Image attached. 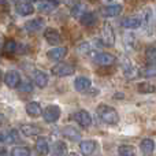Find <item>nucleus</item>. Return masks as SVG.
<instances>
[{"mask_svg": "<svg viewBox=\"0 0 156 156\" xmlns=\"http://www.w3.org/2000/svg\"><path fill=\"white\" fill-rule=\"evenodd\" d=\"M96 112H97V115H99V118L107 125H116L119 122L118 111L114 107H111V105L100 104L99 107L96 108Z\"/></svg>", "mask_w": 156, "mask_h": 156, "instance_id": "f257e3e1", "label": "nucleus"}, {"mask_svg": "<svg viewBox=\"0 0 156 156\" xmlns=\"http://www.w3.org/2000/svg\"><path fill=\"white\" fill-rule=\"evenodd\" d=\"M60 114H62V110H60L58 105H48L45 110L41 112L44 121L48 122V123H54L58 119L60 118Z\"/></svg>", "mask_w": 156, "mask_h": 156, "instance_id": "f03ea898", "label": "nucleus"}, {"mask_svg": "<svg viewBox=\"0 0 156 156\" xmlns=\"http://www.w3.org/2000/svg\"><path fill=\"white\" fill-rule=\"evenodd\" d=\"M119 63H121V69L122 71H123L125 77H127L129 80H133L136 76H137V69L133 66L132 60L129 59V58L126 56H121V60H119Z\"/></svg>", "mask_w": 156, "mask_h": 156, "instance_id": "7ed1b4c3", "label": "nucleus"}, {"mask_svg": "<svg viewBox=\"0 0 156 156\" xmlns=\"http://www.w3.org/2000/svg\"><path fill=\"white\" fill-rule=\"evenodd\" d=\"M101 41L105 44L107 47H112L115 44V33H114V29L110 23H104L101 29Z\"/></svg>", "mask_w": 156, "mask_h": 156, "instance_id": "20e7f679", "label": "nucleus"}, {"mask_svg": "<svg viewBox=\"0 0 156 156\" xmlns=\"http://www.w3.org/2000/svg\"><path fill=\"white\" fill-rule=\"evenodd\" d=\"M71 118H73L74 121H76L77 123L80 125V126H82V127H89L92 125L90 115H89V112H86V111H83V110L74 112Z\"/></svg>", "mask_w": 156, "mask_h": 156, "instance_id": "39448f33", "label": "nucleus"}, {"mask_svg": "<svg viewBox=\"0 0 156 156\" xmlns=\"http://www.w3.org/2000/svg\"><path fill=\"white\" fill-rule=\"evenodd\" d=\"M52 73L56 77H67L74 73V67L67 63H59V65L52 67Z\"/></svg>", "mask_w": 156, "mask_h": 156, "instance_id": "423d86ee", "label": "nucleus"}, {"mask_svg": "<svg viewBox=\"0 0 156 156\" xmlns=\"http://www.w3.org/2000/svg\"><path fill=\"white\" fill-rule=\"evenodd\" d=\"M93 62L99 66H111L115 63V58L107 52H100L93 56Z\"/></svg>", "mask_w": 156, "mask_h": 156, "instance_id": "0eeeda50", "label": "nucleus"}, {"mask_svg": "<svg viewBox=\"0 0 156 156\" xmlns=\"http://www.w3.org/2000/svg\"><path fill=\"white\" fill-rule=\"evenodd\" d=\"M44 38H45L47 43L51 44V45H58V44H60L63 40L60 33L55 29H51V27L45 29V32H44Z\"/></svg>", "mask_w": 156, "mask_h": 156, "instance_id": "6e6552de", "label": "nucleus"}, {"mask_svg": "<svg viewBox=\"0 0 156 156\" xmlns=\"http://www.w3.org/2000/svg\"><path fill=\"white\" fill-rule=\"evenodd\" d=\"M4 51L7 54H25L27 51V47L26 45H22V44H18L12 40H8L7 43L4 44Z\"/></svg>", "mask_w": 156, "mask_h": 156, "instance_id": "1a4fd4ad", "label": "nucleus"}, {"mask_svg": "<svg viewBox=\"0 0 156 156\" xmlns=\"http://www.w3.org/2000/svg\"><path fill=\"white\" fill-rule=\"evenodd\" d=\"M19 82H21V76L18 71L15 70H10L5 73L4 76V83L8 88H18Z\"/></svg>", "mask_w": 156, "mask_h": 156, "instance_id": "9d476101", "label": "nucleus"}, {"mask_svg": "<svg viewBox=\"0 0 156 156\" xmlns=\"http://www.w3.org/2000/svg\"><path fill=\"white\" fill-rule=\"evenodd\" d=\"M32 80L38 88H45L48 85V76H47L44 71H40V70H34L32 74Z\"/></svg>", "mask_w": 156, "mask_h": 156, "instance_id": "9b49d317", "label": "nucleus"}, {"mask_svg": "<svg viewBox=\"0 0 156 156\" xmlns=\"http://www.w3.org/2000/svg\"><path fill=\"white\" fill-rule=\"evenodd\" d=\"M59 5V2L58 0H41L40 3L37 4V10L41 11V12H52L55 8Z\"/></svg>", "mask_w": 156, "mask_h": 156, "instance_id": "f8f14e48", "label": "nucleus"}, {"mask_svg": "<svg viewBox=\"0 0 156 156\" xmlns=\"http://www.w3.org/2000/svg\"><path fill=\"white\" fill-rule=\"evenodd\" d=\"M43 27H45V22H44V19H41V18L32 19V21L26 22V25H25V29H26L27 32H30V33L40 32Z\"/></svg>", "mask_w": 156, "mask_h": 156, "instance_id": "ddd939ff", "label": "nucleus"}, {"mask_svg": "<svg viewBox=\"0 0 156 156\" xmlns=\"http://www.w3.org/2000/svg\"><path fill=\"white\" fill-rule=\"evenodd\" d=\"M80 23L82 26H86V27H90V26H94L97 23V16L94 12H83L82 15L80 16Z\"/></svg>", "mask_w": 156, "mask_h": 156, "instance_id": "4468645a", "label": "nucleus"}, {"mask_svg": "<svg viewBox=\"0 0 156 156\" xmlns=\"http://www.w3.org/2000/svg\"><path fill=\"white\" fill-rule=\"evenodd\" d=\"M22 133H23L25 136H29V137H32V136H37V134H41L43 133V129H41L38 125H34V123H26L23 125V126L21 127Z\"/></svg>", "mask_w": 156, "mask_h": 156, "instance_id": "2eb2a0df", "label": "nucleus"}, {"mask_svg": "<svg viewBox=\"0 0 156 156\" xmlns=\"http://www.w3.org/2000/svg\"><path fill=\"white\" fill-rule=\"evenodd\" d=\"M141 23H143V21H141L140 16H127L122 21V26L126 27V29H138Z\"/></svg>", "mask_w": 156, "mask_h": 156, "instance_id": "dca6fc26", "label": "nucleus"}, {"mask_svg": "<svg viewBox=\"0 0 156 156\" xmlns=\"http://www.w3.org/2000/svg\"><path fill=\"white\" fill-rule=\"evenodd\" d=\"M140 148L144 156H152V154L155 151V143L151 138H144L140 144Z\"/></svg>", "mask_w": 156, "mask_h": 156, "instance_id": "f3484780", "label": "nucleus"}, {"mask_svg": "<svg viewBox=\"0 0 156 156\" xmlns=\"http://www.w3.org/2000/svg\"><path fill=\"white\" fill-rule=\"evenodd\" d=\"M90 80L86 77H78L74 81V88H76L77 92H86L90 88Z\"/></svg>", "mask_w": 156, "mask_h": 156, "instance_id": "a211bd4d", "label": "nucleus"}, {"mask_svg": "<svg viewBox=\"0 0 156 156\" xmlns=\"http://www.w3.org/2000/svg\"><path fill=\"white\" fill-rule=\"evenodd\" d=\"M51 156H67V147L63 141H56L51 148Z\"/></svg>", "mask_w": 156, "mask_h": 156, "instance_id": "6ab92c4d", "label": "nucleus"}, {"mask_svg": "<svg viewBox=\"0 0 156 156\" xmlns=\"http://www.w3.org/2000/svg\"><path fill=\"white\" fill-rule=\"evenodd\" d=\"M67 55V48L66 47H58L48 52V58L51 60H62Z\"/></svg>", "mask_w": 156, "mask_h": 156, "instance_id": "aec40b11", "label": "nucleus"}, {"mask_svg": "<svg viewBox=\"0 0 156 156\" xmlns=\"http://www.w3.org/2000/svg\"><path fill=\"white\" fill-rule=\"evenodd\" d=\"M26 112H27V115L33 116V118H37V116H40L41 112H43L40 103H37V101H30L29 104L26 105Z\"/></svg>", "mask_w": 156, "mask_h": 156, "instance_id": "412c9836", "label": "nucleus"}, {"mask_svg": "<svg viewBox=\"0 0 156 156\" xmlns=\"http://www.w3.org/2000/svg\"><path fill=\"white\" fill-rule=\"evenodd\" d=\"M101 12L105 16H118L122 12V5L121 4H110L105 8H103Z\"/></svg>", "mask_w": 156, "mask_h": 156, "instance_id": "4be33fe9", "label": "nucleus"}, {"mask_svg": "<svg viewBox=\"0 0 156 156\" xmlns=\"http://www.w3.org/2000/svg\"><path fill=\"white\" fill-rule=\"evenodd\" d=\"M80 149H81V154L85 155V156H89L94 152L96 149V143L94 141H82L80 144Z\"/></svg>", "mask_w": 156, "mask_h": 156, "instance_id": "5701e85b", "label": "nucleus"}, {"mask_svg": "<svg viewBox=\"0 0 156 156\" xmlns=\"http://www.w3.org/2000/svg\"><path fill=\"white\" fill-rule=\"evenodd\" d=\"M62 134L65 136V137H67L69 140H71V141H78V140H81L80 132H78L77 129H74V127H71V126H66L65 129L62 130Z\"/></svg>", "mask_w": 156, "mask_h": 156, "instance_id": "b1692460", "label": "nucleus"}, {"mask_svg": "<svg viewBox=\"0 0 156 156\" xmlns=\"http://www.w3.org/2000/svg\"><path fill=\"white\" fill-rule=\"evenodd\" d=\"M16 11H18V14H21V15H32L33 12H34V7H33L30 3H19V4H16Z\"/></svg>", "mask_w": 156, "mask_h": 156, "instance_id": "393cba45", "label": "nucleus"}, {"mask_svg": "<svg viewBox=\"0 0 156 156\" xmlns=\"http://www.w3.org/2000/svg\"><path fill=\"white\" fill-rule=\"evenodd\" d=\"M36 151H37L41 156H45L47 154H48L49 147H48L47 140H44V138H38V140L36 141Z\"/></svg>", "mask_w": 156, "mask_h": 156, "instance_id": "a878e982", "label": "nucleus"}, {"mask_svg": "<svg viewBox=\"0 0 156 156\" xmlns=\"http://www.w3.org/2000/svg\"><path fill=\"white\" fill-rule=\"evenodd\" d=\"M137 90H138V93L151 94L155 92V85H152L151 82H140L137 85Z\"/></svg>", "mask_w": 156, "mask_h": 156, "instance_id": "bb28decb", "label": "nucleus"}, {"mask_svg": "<svg viewBox=\"0 0 156 156\" xmlns=\"http://www.w3.org/2000/svg\"><path fill=\"white\" fill-rule=\"evenodd\" d=\"M119 156H136V148L129 144H123L118 148Z\"/></svg>", "mask_w": 156, "mask_h": 156, "instance_id": "cd10ccee", "label": "nucleus"}, {"mask_svg": "<svg viewBox=\"0 0 156 156\" xmlns=\"http://www.w3.org/2000/svg\"><path fill=\"white\" fill-rule=\"evenodd\" d=\"M145 59L151 66L155 65V60H156V49H155V47H149V48L145 51Z\"/></svg>", "mask_w": 156, "mask_h": 156, "instance_id": "c85d7f7f", "label": "nucleus"}, {"mask_svg": "<svg viewBox=\"0 0 156 156\" xmlns=\"http://www.w3.org/2000/svg\"><path fill=\"white\" fill-rule=\"evenodd\" d=\"M11 156H30V149L26 147H15L11 151Z\"/></svg>", "mask_w": 156, "mask_h": 156, "instance_id": "c756f323", "label": "nucleus"}, {"mask_svg": "<svg viewBox=\"0 0 156 156\" xmlns=\"http://www.w3.org/2000/svg\"><path fill=\"white\" fill-rule=\"evenodd\" d=\"M18 89L22 93H30V92L33 90V85H32V82H27V81H25V82L21 81L18 85Z\"/></svg>", "mask_w": 156, "mask_h": 156, "instance_id": "7c9ffc66", "label": "nucleus"}, {"mask_svg": "<svg viewBox=\"0 0 156 156\" xmlns=\"http://www.w3.org/2000/svg\"><path fill=\"white\" fill-rule=\"evenodd\" d=\"M83 12H85V5L83 4H77L76 7L73 8V15L74 16H81Z\"/></svg>", "mask_w": 156, "mask_h": 156, "instance_id": "2f4dec72", "label": "nucleus"}, {"mask_svg": "<svg viewBox=\"0 0 156 156\" xmlns=\"http://www.w3.org/2000/svg\"><path fill=\"white\" fill-rule=\"evenodd\" d=\"M141 76H144V77H147V78H148V77H154L155 76V70H154V69H144V70H143V73H141Z\"/></svg>", "mask_w": 156, "mask_h": 156, "instance_id": "473e14b6", "label": "nucleus"}, {"mask_svg": "<svg viewBox=\"0 0 156 156\" xmlns=\"http://www.w3.org/2000/svg\"><path fill=\"white\" fill-rule=\"evenodd\" d=\"M0 156H8V154H7V149L3 148V147H0Z\"/></svg>", "mask_w": 156, "mask_h": 156, "instance_id": "72a5a7b5", "label": "nucleus"}, {"mask_svg": "<svg viewBox=\"0 0 156 156\" xmlns=\"http://www.w3.org/2000/svg\"><path fill=\"white\" fill-rule=\"evenodd\" d=\"M4 121H5V119H4V115H3V114L0 112V126H2V125L4 123Z\"/></svg>", "mask_w": 156, "mask_h": 156, "instance_id": "f704fd0d", "label": "nucleus"}, {"mask_svg": "<svg viewBox=\"0 0 156 156\" xmlns=\"http://www.w3.org/2000/svg\"><path fill=\"white\" fill-rule=\"evenodd\" d=\"M2 48H3V38L0 37V49H2Z\"/></svg>", "mask_w": 156, "mask_h": 156, "instance_id": "c9c22d12", "label": "nucleus"}, {"mask_svg": "<svg viewBox=\"0 0 156 156\" xmlns=\"http://www.w3.org/2000/svg\"><path fill=\"white\" fill-rule=\"evenodd\" d=\"M26 3H32V2H36V0H25Z\"/></svg>", "mask_w": 156, "mask_h": 156, "instance_id": "e433bc0d", "label": "nucleus"}, {"mask_svg": "<svg viewBox=\"0 0 156 156\" xmlns=\"http://www.w3.org/2000/svg\"><path fill=\"white\" fill-rule=\"evenodd\" d=\"M69 156H78V155H77V154H70Z\"/></svg>", "mask_w": 156, "mask_h": 156, "instance_id": "4c0bfd02", "label": "nucleus"}, {"mask_svg": "<svg viewBox=\"0 0 156 156\" xmlns=\"http://www.w3.org/2000/svg\"><path fill=\"white\" fill-rule=\"evenodd\" d=\"M2 77H3V76H2V71H0V81H2Z\"/></svg>", "mask_w": 156, "mask_h": 156, "instance_id": "58836bf2", "label": "nucleus"}]
</instances>
